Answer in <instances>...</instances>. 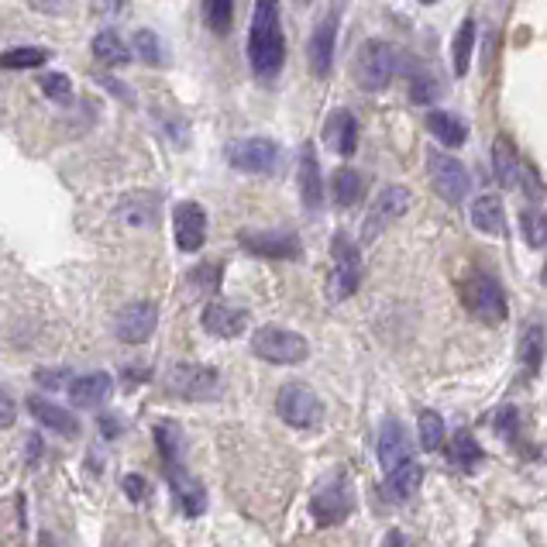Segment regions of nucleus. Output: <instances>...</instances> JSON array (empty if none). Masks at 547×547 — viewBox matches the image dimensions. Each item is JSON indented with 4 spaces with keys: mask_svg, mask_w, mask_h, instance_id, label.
<instances>
[{
    "mask_svg": "<svg viewBox=\"0 0 547 547\" xmlns=\"http://www.w3.org/2000/svg\"><path fill=\"white\" fill-rule=\"evenodd\" d=\"M248 62L262 80L283 69L286 62V38H283V11L279 0H255L252 28H248Z\"/></svg>",
    "mask_w": 547,
    "mask_h": 547,
    "instance_id": "f257e3e1",
    "label": "nucleus"
},
{
    "mask_svg": "<svg viewBox=\"0 0 547 547\" xmlns=\"http://www.w3.org/2000/svg\"><path fill=\"white\" fill-rule=\"evenodd\" d=\"M461 300H465L468 314L489 327H499L506 317H510V303H506L503 286L496 283L486 272H472L461 286Z\"/></svg>",
    "mask_w": 547,
    "mask_h": 547,
    "instance_id": "f03ea898",
    "label": "nucleus"
},
{
    "mask_svg": "<svg viewBox=\"0 0 547 547\" xmlns=\"http://www.w3.org/2000/svg\"><path fill=\"white\" fill-rule=\"evenodd\" d=\"M396 66H400V59H396L393 45L382 42V38H372V42H365L362 52L355 56V83L369 93H379L393 83Z\"/></svg>",
    "mask_w": 547,
    "mask_h": 547,
    "instance_id": "7ed1b4c3",
    "label": "nucleus"
},
{
    "mask_svg": "<svg viewBox=\"0 0 547 547\" xmlns=\"http://www.w3.org/2000/svg\"><path fill=\"white\" fill-rule=\"evenodd\" d=\"M252 351L262 358V362L272 365H296L310 355L307 338H300L296 331H286V327L265 324L252 334Z\"/></svg>",
    "mask_w": 547,
    "mask_h": 547,
    "instance_id": "20e7f679",
    "label": "nucleus"
},
{
    "mask_svg": "<svg viewBox=\"0 0 547 547\" xmlns=\"http://www.w3.org/2000/svg\"><path fill=\"white\" fill-rule=\"evenodd\" d=\"M166 386L169 393L183 396V400L203 403V400H217L221 396V375L207 365H193V362H179L166 372Z\"/></svg>",
    "mask_w": 547,
    "mask_h": 547,
    "instance_id": "39448f33",
    "label": "nucleus"
},
{
    "mask_svg": "<svg viewBox=\"0 0 547 547\" xmlns=\"http://www.w3.org/2000/svg\"><path fill=\"white\" fill-rule=\"evenodd\" d=\"M224 155L238 173L248 176H272L279 169V145L269 138H238L224 148Z\"/></svg>",
    "mask_w": 547,
    "mask_h": 547,
    "instance_id": "423d86ee",
    "label": "nucleus"
},
{
    "mask_svg": "<svg viewBox=\"0 0 547 547\" xmlns=\"http://www.w3.org/2000/svg\"><path fill=\"white\" fill-rule=\"evenodd\" d=\"M331 255H334L331 300H348L358 289V283H362V248H358L345 231H338L331 241Z\"/></svg>",
    "mask_w": 547,
    "mask_h": 547,
    "instance_id": "0eeeda50",
    "label": "nucleus"
},
{
    "mask_svg": "<svg viewBox=\"0 0 547 547\" xmlns=\"http://www.w3.org/2000/svg\"><path fill=\"white\" fill-rule=\"evenodd\" d=\"M276 410L289 427H300V431L317 427L320 417H324V403H320V396L314 393V389L300 386V382H289V386L279 389Z\"/></svg>",
    "mask_w": 547,
    "mask_h": 547,
    "instance_id": "6e6552de",
    "label": "nucleus"
},
{
    "mask_svg": "<svg viewBox=\"0 0 547 547\" xmlns=\"http://www.w3.org/2000/svg\"><path fill=\"white\" fill-rule=\"evenodd\" d=\"M351 510H355V492H351V482L345 475L327 479L324 486L314 492V499H310V513H314L320 527H334V523L348 520Z\"/></svg>",
    "mask_w": 547,
    "mask_h": 547,
    "instance_id": "1a4fd4ad",
    "label": "nucleus"
},
{
    "mask_svg": "<svg viewBox=\"0 0 547 547\" xmlns=\"http://www.w3.org/2000/svg\"><path fill=\"white\" fill-rule=\"evenodd\" d=\"M427 176H431L437 197H444L448 203H461L472 190V176H468V169L461 166L455 155L431 152L427 155Z\"/></svg>",
    "mask_w": 547,
    "mask_h": 547,
    "instance_id": "9d476101",
    "label": "nucleus"
},
{
    "mask_svg": "<svg viewBox=\"0 0 547 547\" xmlns=\"http://www.w3.org/2000/svg\"><path fill=\"white\" fill-rule=\"evenodd\" d=\"M410 190L406 186H386V190L375 197L372 203V210H369V217H365V231H362V241H375L382 231L389 228L393 221H400V217L410 210Z\"/></svg>",
    "mask_w": 547,
    "mask_h": 547,
    "instance_id": "9b49d317",
    "label": "nucleus"
},
{
    "mask_svg": "<svg viewBox=\"0 0 547 547\" xmlns=\"http://www.w3.org/2000/svg\"><path fill=\"white\" fill-rule=\"evenodd\" d=\"M155 327H159V307L148 300L128 303L114 320V334L124 341V345H145V341L155 334Z\"/></svg>",
    "mask_w": 547,
    "mask_h": 547,
    "instance_id": "f8f14e48",
    "label": "nucleus"
},
{
    "mask_svg": "<svg viewBox=\"0 0 547 547\" xmlns=\"http://www.w3.org/2000/svg\"><path fill=\"white\" fill-rule=\"evenodd\" d=\"M241 248L259 259H296L300 255V238L286 231H241L238 234Z\"/></svg>",
    "mask_w": 547,
    "mask_h": 547,
    "instance_id": "ddd939ff",
    "label": "nucleus"
},
{
    "mask_svg": "<svg viewBox=\"0 0 547 547\" xmlns=\"http://www.w3.org/2000/svg\"><path fill=\"white\" fill-rule=\"evenodd\" d=\"M173 231H176V245L183 252H200L203 241H207V210L193 200H183L173 210Z\"/></svg>",
    "mask_w": 547,
    "mask_h": 547,
    "instance_id": "4468645a",
    "label": "nucleus"
},
{
    "mask_svg": "<svg viewBox=\"0 0 547 547\" xmlns=\"http://www.w3.org/2000/svg\"><path fill=\"white\" fill-rule=\"evenodd\" d=\"M334 42H338V14H327V18L314 28L310 45H307L310 69H314V76H320V80H324L334 66Z\"/></svg>",
    "mask_w": 547,
    "mask_h": 547,
    "instance_id": "2eb2a0df",
    "label": "nucleus"
},
{
    "mask_svg": "<svg viewBox=\"0 0 547 547\" xmlns=\"http://www.w3.org/2000/svg\"><path fill=\"white\" fill-rule=\"evenodd\" d=\"M248 327V310L234 307V303L214 300L203 307V331L214 334V338H238Z\"/></svg>",
    "mask_w": 547,
    "mask_h": 547,
    "instance_id": "dca6fc26",
    "label": "nucleus"
},
{
    "mask_svg": "<svg viewBox=\"0 0 547 547\" xmlns=\"http://www.w3.org/2000/svg\"><path fill=\"white\" fill-rule=\"evenodd\" d=\"M324 142L331 148L334 155H341V159H351L358 148V121L351 111H331L324 121Z\"/></svg>",
    "mask_w": 547,
    "mask_h": 547,
    "instance_id": "f3484780",
    "label": "nucleus"
},
{
    "mask_svg": "<svg viewBox=\"0 0 547 547\" xmlns=\"http://www.w3.org/2000/svg\"><path fill=\"white\" fill-rule=\"evenodd\" d=\"M166 479L169 486H173L179 506H183L186 517H200L203 510H207V492H203V486L197 479H193L190 472H186L183 461H176V465H166Z\"/></svg>",
    "mask_w": 547,
    "mask_h": 547,
    "instance_id": "a211bd4d",
    "label": "nucleus"
},
{
    "mask_svg": "<svg viewBox=\"0 0 547 547\" xmlns=\"http://www.w3.org/2000/svg\"><path fill=\"white\" fill-rule=\"evenodd\" d=\"M413 458V441L410 434H406V427L400 420H386L382 424V434H379V461L386 472H393L396 465H403V461Z\"/></svg>",
    "mask_w": 547,
    "mask_h": 547,
    "instance_id": "6ab92c4d",
    "label": "nucleus"
},
{
    "mask_svg": "<svg viewBox=\"0 0 547 547\" xmlns=\"http://www.w3.org/2000/svg\"><path fill=\"white\" fill-rule=\"evenodd\" d=\"M300 200L307 210H320V203H324V176H320L317 148L310 142L300 152Z\"/></svg>",
    "mask_w": 547,
    "mask_h": 547,
    "instance_id": "aec40b11",
    "label": "nucleus"
},
{
    "mask_svg": "<svg viewBox=\"0 0 547 547\" xmlns=\"http://www.w3.org/2000/svg\"><path fill=\"white\" fill-rule=\"evenodd\" d=\"M114 382L107 372H90V375H80V379L69 382V400L73 406H80V410H93V406H100L111 396Z\"/></svg>",
    "mask_w": 547,
    "mask_h": 547,
    "instance_id": "412c9836",
    "label": "nucleus"
},
{
    "mask_svg": "<svg viewBox=\"0 0 547 547\" xmlns=\"http://www.w3.org/2000/svg\"><path fill=\"white\" fill-rule=\"evenodd\" d=\"M28 410L35 413L38 424L49 427V431H56V434H62V437H76V434H80V420H76L69 410H62V406L42 400V396H31Z\"/></svg>",
    "mask_w": 547,
    "mask_h": 547,
    "instance_id": "4be33fe9",
    "label": "nucleus"
},
{
    "mask_svg": "<svg viewBox=\"0 0 547 547\" xmlns=\"http://www.w3.org/2000/svg\"><path fill=\"white\" fill-rule=\"evenodd\" d=\"M468 217H472V224L479 228L482 234H489V238H506V214H503V203L499 197H479L472 203V210H468Z\"/></svg>",
    "mask_w": 547,
    "mask_h": 547,
    "instance_id": "5701e85b",
    "label": "nucleus"
},
{
    "mask_svg": "<svg viewBox=\"0 0 547 547\" xmlns=\"http://www.w3.org/2000/svg\"><path fill=\"white\" fill-rule=\"evenodd\" d=\"M420 482H424V468L410 458L403 465H396L393 472H386V496L396 499V503H406L410 496H417Z\"/></svg>",
    "mask_w": 547,
    "mask_h": 547,
    "instance_id": "b1692460",
    "label": "nucleus"
},
{
    "mask_svg": "<svg viewBox=\"0 0 547 547\" xmlns=\"http://www.w3.org/2000/svg\"><path fill=\"white\" fill-rule=\"evenodd\" d=\"M492 173H496L499 186H517V179L523 173V162H520L517 148H513V142L506 135L492 142Z\"/></svg>",
    "mask_w": 547,
    "mask_h": 547,
    "instance_id": "393cba45",
    "label": "nucleus"
},
{
    "mask_svg": "<svg viewBox=\"0 0 547 547\" xmlns=\"http://www.w3.org/2000/svg\"><path fill=\"white\" fill-rule=\"evenodd\" d=\"M424 128L431 131V135L444 148H458V145L468 142L465 121H461V117H455V114H448V111H431V114H427V121H424Z\"/></svg>",
    "mask_w": 547,
    "mask_h": 547,
    "instance_id": "a878e982",
    "label": "nucleus"
},
{
    "mask_svg": "<svg viewBox=\"0 0 547 547\" xmlns=\"http://www.w3.org/2000/svg\"><path fill=\"white\" fill-rule=\"evenodd\" d=\"M121 221L128 224V228H152L155 221H159V200L152 197V193H135V197H128L121 203Z\"/></svg>",
    "mask_w": 547,
    "mask_h": 547,
    "instance_id": "bb28decb",
    "label": "nucleus"
},
{
    "mask_svg": "<svg viewBox=\"0 0 547 547\" xmlns=\"http://www.w3.org/2000/svg\"><path fill=\"white\" fill-rule=\"evenodd\" d=\"M93 56H97V62H104V66H128L131 45H124V38L114 28H107L93 38Z\"/></svg>",
    "mask_w": 547,
    "mask_h": 547,
    "instance_id": "cd10ccee",
    "label": "nucleus"
},
{
    "mask_svg": "<svg viewBox=\"0 0 547 547\" xmlns=\"http://www.w3.org/2000/svg\"><path fill=\"white\" fill-rule=\"evenodd\" d=\"M362 193H365V179H362V173H355V169H338L334 173V179H331V197H334V203L338 207H355L358 200H362Z\"/></svg>",
    "mask_w": 547,
    "mask_h": 547,
    "instance_id": "c85d7f7f",
    "label": "nucleus"
},
{
    "mask_svg": "<svg viewBox=\"0 0 547 547\" xmlns=\"http://www.w3.org/2000/svg\"><path fill=\"white\" fill-rule=\"evenodd\" d=\"M475 21L465 18L455 31V45H451V52H455V76H465L468 66H472V52H475Z\"/></svg>",
    "mask_w": 547,
    "mask_h": 547,
    "instance_id": "c756f323",
    "label": "nucleus"
},
{
    "mask_svg": "<svg viewBox=\"0 0 547 547\" xmlns=\"http://www.w3.org/2000/svg\"><path fill=\"white\" fill-rule=\"evenodd\" d=\"M482 458H486V455H482L479 441H475V437L468 434V431H458L455 441H451V461H455L461 472H475Z\"/></svg>",
    "mask_w": 547,
    "mask_h": 547,
    "instance_id": "7c9ffc66",
    "label": "nucleus"
},
{
    "mask_svg": "<svg viewBox=\"0 0 547 547\" xmlns=\"http://www.w3.org/2000/svg\"><path fill=\"white\" fill-rule=\"evenodd\" d=\"M520 231H523V241H527L530 248H544L547 245V214L541 207H523Z\"/></svg>",
    "mask_w": 547,
    "mask_h": 547,
    "instance_id": "2f4dec72",
    "label": "nucleus"
},
{
    "mask_svg": "<svg viewBox=\"0 0 547 547\" xmlns=\"http://www.w3.org/2000/svg\"><path fill=\"white\" fill-rule=\"evenodd\" d=\"M49 62V52L35 49V45H21V49L0 52V69H38Z\"/></svg>",
    "mask_w": 547,
    "mask_h": 547,
    "instance_id": "473e14b6",
    "label": "nucleus"
},
{
    "mask_svg": "<svg viewBox=\"0 0 547 547\" xmlns=\"http://www.w3.org/2000/svg\"><path fill=\"white\" fill-rule=\"evenodd\" d=\"M541 358H544V331L541 327H527V334H523L520 341V362H523V372L527 375H537L541 369Z\"/></svg>",
    "mask_w": 547,
    "mask_h": 547,
    "instance_id": "72a5a7b5",
    "label": "nucleus"
},
{
    "mask_svg": "<svg viewBox=\"0 0 547 547\" xmlns=\"http://www.w3.org/2000/svg\"><path fill=\"white\" fill-rule=\"evenodd\" d=\"M155 441H159V451H162V461H166V465L183 461V434H179L176 424H159L155 427Z\"/></svg>",
    "mask_w": 547,
    "mask_h": 547,
    "instance_id": "f704fd0d",
    "label": "nucleus"
},
{
    "mask_svg": "<svg viewBox=\"0 0 547 547\" xmlns=\"http://www.w3.org/2000/svg\"><path fill=\"white\" fill-rule=\"evenodd\" d=\"M203 14H207L210 31L228 35L234 25V0H203Z\"/></svg>",
    "mask_w": 547,
    "mask_h": 547,
    "instance_id": "c9c22d12",
    "label": "nucleus"
},
{
    "mask_svg": "<svg viewBox=\"0 0 547 547\" xmlns=\"http://www.w3.org/2000/svg\"><path fill=\"white\" fill-rule=\"evenodd\" d=\"M135 56L148 62V66H162L166 62V52H162V38L155 35V31H135Z\"/></svg>",
    "mask_w": 547,
    "mask_h": 547,
    "instance_id": "e433bc0d",
    "label": "nucleus"
},
{
    "mask_svg": "<svg viewBox=\"0 0 547 547\" xmlns=\"http://www.w3.org/2000/svg\"><path fill=\"white\" fill-rule=\"evenodd\" d=\"M444 441V420L437 417L434 410H424L420 413V444H424L427 451H437Z\"/></svg>",
    "mask_w": 547,
    "mask_h": 547,
    "instance_id": "4c0bfd02",
    "label": "nucleus"
},
{
    "mask_svg": "<svg viewBox=\"0 0 547 547\" xmlns=\"http://www.w3.org/2000/svg\"><path fill=\"white\" fill-rule=\"evenodd\" d=\"M38 87L49 93L56 104H69V100H73V83H69L66 73H45L42 80H38Z\"/></svg>",
    "mask_w": 547,
    "mask_h": 547,
    "instance_id": "58836bf2",
    "label": "nucleus"
},
{
    "mask_svg": "<svg viewBox=\"0 0 547 547\" xmlns=\"http://www.w3.org/2000/svg\"><path fill=\"white\" fill-rule=\"evenodd\" d=\"M221 272H224L221 262H203L200 269L190 276V283L203 289V293H217V286H221Z\"/></svg>",
    "mask_w": 547,
    "mask_h": 547,
    "instance_id": "ea45409f",
    "label": "nucleus"
},
{
    "mask_svg": "<svg viewBox=\"0 0 547 547\" xmlns=\"http://www.w3.org/2000/svg\"><path fill=\"white\" fill-rule=\"evenodd\" d=\"M496 431H499V434H506V437H517V431H520V417H517V410H513V406H506V410H499V417H496Z\"/></svg>",
    "mask_w": 547,
    "mask_h": 547,
    "instance_id": "a19ab883",
    "label": "nucleus"
},
{
    "mask_svg": "<svg viewBox=\"0 0 547 547\" xmlns=\"http://www.w3.org/2000/svg\"><path fill=\"white\" fill-rule=\"evenodd\" d=\"M14 420H18V403L11 400L7 389H0V431H7Z\"/></svg>",
    "mask_w": 547,
    "mask_h": 547,
    "instance_id": "79ce46f5",
    "label": "nucleus"
},
{
    "mask_svg": "<svg viewBox=\"0 0 547 547\" xmlns=\"http://www.w3.org/2000/svg\"><path fill=\"white\" fill-rule=\"evenodd\" d=\"M121 486H124V492H128L131 499H135V503H142V499H145V492H148V482L142 479V475H124V482H121Z\"/></svg>",
    "mask_w": 547,
    "mask_h": 547,
    "instance_id": "37998d69",
    "label": "nucleus"
},
{
    "mask_svg": "<svg viewBox=\"0 0 547 547\" xmlns=\"http://www.w3.org/2000/svg\"><path fill=\"white\" fill-rule=\"evenodd\" d=\"M38 14H62L69 7V0H28Z\"/></svg>",
    "mask_w": 547,
    "mask_h": 547,
    "instance_id": "c03bdc74",
    "label": "nucleus"
},
{
    "mask_svg": "<svg viewBox=\"0 0 547 547\" xmlns=\"http://www.w3.org/2000/svg\"><path fill=\"white\" fill-rule=\"evenodd\" d=\"M434 100V87L427 80H420V83H413V104H431Z\"/></svg>",
    "mask_w": 547,
    "mask_h": 547,
    "instance_id": "a18cd8bd",
    "label": "nucleus"
},
{
    "mask_svg": "<svg viewBox=\"0 0 547 547\" xmlns=\"http://www.w3.org/2000/svg\"><path fill=\"white\" fill-rule=\"evenodd\" d=\"M62 375H66V372H38V382H42V386H49V389H59Z\"/></svg>",
    "mask_w": 547,
    "mask_h": 547,
    "instance_id": "49530a36",
    "label": "nucleus"
},
{
    "mask_svg": "<svg viewBox=\"0 0 547 547\" xmlns=\"http://www.w3.org/2000/svg\"><path fill=\"white\" fill-rule=\"evenodd\" d=\"M100 431H104L107 437H114L117 431H121V424H117L114 417H100Z\"/></svg>",
    "mask_w": 547,
    "mask_h": 547,
    "instance_id": "de8ad7c7",
    "label": "nucleus"
},
{
    "mask_svg": "<svg viewBox=\"0 0 547 547\" xmlns=\"http://www.w3.org/2000/svg\"><path fill=\"white\" fill-rule=\"evenodd\" d=\"M541 283L547 286V262H544V272H541Z\"/></svg>",
    "mask_w": 547,
    "mask_h": 547,
    "instance_id": "09e8293b",
    "label": "nucleus"
},
{
    "mask_svg": "<svg viewBox=\"0 0 547 547\" xmlns=\"http://www.w3.org/2000/svg\"><path fill=\"white\" fill-rule=\"evenodd\" d=\"M420 4H437V0H420Z\"/></svg>",
    "mask_w": 547,
    "mask_h": 547,
    "instance_id": "8fccbe9b",
    "label": "nucleus"
}]
</instances>
